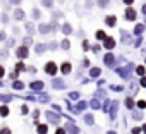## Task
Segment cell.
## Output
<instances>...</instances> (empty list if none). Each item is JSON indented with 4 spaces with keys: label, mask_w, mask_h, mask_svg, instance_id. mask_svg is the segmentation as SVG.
I'll return each instance as SVG.
<instances>
[{
    "label": "cell",
    "mask_w": 146,
    "mask_h": 134,
    "mask_svg": "<svg viewBox=\"0 0 146 134\" xmlns=\"http://www.w3.org/2000/svg\"><path fill=\"white\" fill-rule=\"evenodd\" d=\"M0 134H11V129H7V127H5V129L0 131Z\"/></svg>",
    "instance_id": "cell-27"
},
{
    "label": "cell",
    "mask_w": 146,
    "mask_h": 134,
    "mask_svg": "<svg viewBox=\"0 0 146 134\" xmlns=\"http://www.w3.org/2000/svg\"><path fill=\"white\" fill-rule=\"evenodd\" d=\"M84 120H86L88 124H93V117H91V115H86V117H84Z\"/></svg>",
    "instance_id": "cell-24"
},
{
    "label": "cell",
    "mask_w": 146,
    "mask_h": 134,
    "mask_svg": "<svg viewBox=\"0 0 146 134\" xmlns=\"http://www.w3.org/2000/svg\"><path fill=\"white\" fill-rule=\"evenodd\" d=\"M67 129H69L70 132H74V134L78 132V127H74V125H67Z\"/></svg>",
    "instance_id": "cell-21"
},
{
    "label": "cell",
    "mask_w": 146,
    "mask_h": 134,
    "mask_svg": "<svg viewBox=\"0 0 146 134\" xmlns=\"http://www.w3.org/2000/svg\"><path fill=\"white\" fill-rule=\"evenodd\" d=\"M137 107L144 110V108H146V101H143V100H141V101H137Z\"/></svg>",
    "instance_id": "cell-20"
},
{
    "label": "cell",
    "mask_w": 146,
    "mask_h": 134,
    "mask_svg": "<svg viewBox=\"0 0 146 134\" xmlns=\"http://www.w3.org/2000/svg\"><path fill=\"white\" fill-rule=\"evenodd\" d=\"M96 38H98L100 41H105V40H107L108 36H107V34H105L103 31H96Z\"/></svg>",
    "instance_id": "cell-8"
},
{
    "label": "cell",
    "mask_w": 146,
    "mask_h": 134,
    "mask_svg": "<svg viewBox=\"0 0 146 134\" xmlns=\"http://www.w3.org/2000/svg\"><path fill=\"white\" fill-rule=\"evenodd\" d=\"M69 46H70V43H69L67 40H64V41H62V48H69Z\"/></svg>",
    "instance_id": "cell-23"
},
{
    "label": "cell",
    "mask_w": 146,
    "mask_h": 134,
    "mask_svg": "<svg viewBox=\"0 0 146 134\" xmlns=\"http://www.w3.org/2000/svg\"><path fill=\"white\" fill-rule=\"evenodd\" d=\"M136 72H137L139 76H144V72H146V69H144V67H143V65H139V67H137V69H136Z\"/></svg>",
    "instance_id": "cell-13"
},
{
    "label": "cell",
    "mask_w": 146,
    "mask_h": 134,
    "mask_svg": "<svg viewBox=\"0 0 146 134\" xmlns=\"http://www.w3.org/2000/svg\"><path fill=\"white\" fill-rule=\"evenodd\" d=\"M12 2H14V4H17V2H19V0H12Z\"/></svg>",
    "instance_id": "cell-38"
},
{
    "label": "cell",
    "mask_w": 146,
    "mask_h": 134,
    "mask_svg": "<svg viewBox=\"0 0 146 134\" xmlns=\"http://www.w3.org/2000/svg\"><path fill=\"white\" fill-rule=\"evenodd\" d=\"M100 72H102V71L98 69V67H95V69H91V71H90V74H91L93 78H96V76H100Z\"/></svg>",
    "instance_id": "cell-11"
},
{
    "label": "cell",
    "mask_w": 146,
    "mask_h": 134,
    "mask_svg": "<svg viewBox=\"0 0 146 134\" xmlns=\"http://www.w3.org/2000/svg\"><path fill=\"white\" fill-rule=\"evenodd\" d=\"M46 132H48V125H46V124L38 125V134H46Z\"/></svg>",
    "instance_id": "cell-7"
},
{
    "label": "cell",
    "mask_w": 146,
    "mask_h": 134,
    "mask_svg": "<svg viewBox=\"0 0 146 134\" xmlns=\"http://www.w3.org/2000/svg\"><path fill=\"white\" fill-rule=\"evenodd\" d=\"M16 53H17L19 58H26V57H28V46H19Z\"/></svg>",
    "instance_id": "cell-2"
},
{
    "label": "cell",
    "mask_w": 146,
    "mask_h": 134,
    "mask_svg": "<svg viewBox=\"0 0 146 134\" xmlns=\"http://www.w3.org/2000/svg\"><path fill=\"white\" fill-rule=\"evenodd\" d=\"M115 23H117V19H115V16H108V17H107V24H108V26H113Z\"/></svg>",
    "instance_id": "cell-10"
},
{
    "label": "cell",
    "mask_w": 146,
    "mask_h": 134,
    "mask_svg": "<svg viewBox=\"0 0 146 134\" xmlns=\"http://www.w3.org/2000/svg\"><path fill=\"white\" fill-rule=\"evenodd\" d=\"M141 86H144V88H146V78H144V76L141 78Z\"/></svg>",
    "instance_id": "cell-29"
},
{
    "label": "cell",
    "mask_w": 146,
    "mask_h": 134,
    "mask_svg": "<svg viewBox=\"0 0 146 134\" xmlns=\"http://www.w3.org/2000/svg\"><path fill=\"white\" fill-rule=\"evenodd\" d=\"M40 31H41V33H46V31H48V26H46V24H41Z\"/></svg>",
    "instance_id": "cell-22"
},
{
    "label": "cell",
    "mask_w": 146,
    "mask_h": 134,
    "mask_svg": "<svg viewBox=\"0 0 146 134\" xmlns=\"http://www.w3.org/2000/svg\"><path fill=\"white\" fill-rule=\"evenodd\" d=\"M60 71H62L64 74H69V72H70V64H69V62H64L62 67H60Z\"/></svg>",
    "instance_id": "cell-6"
},
{
    "label": "cell",
    "mask_w": 146,
    "mask_h": 134,
    "mask_svg": "<svg viewBox=\"0 0 146 134\" xmlns=\"http://www.w3.org/2000/svg\"><path fill=\"white\" fill-rule=\"evenodd\" d=\"M36 50H38V52H43V50H45V46H43V45H38V46H36Z\"/></svg>",
    "instance_id": "cell-31"
},
{
    "label": "cell",
    "mask_w": 146,
    "mask_h": 134,
    "mask_svg": "<svg viewBox=\"0 0 146 134\" xmlns=\"http://www.w3.org/2000/svg\"><path fill=\"white\" fill-rule=\"evenodd\" d=\"M45 71H46V74L53 76V74L57 72V65H55V62H48V64L45 65Z\"/></svg>",
    "instance_id": "cell-1"
},
{
    "label": "cell",
    "mask_w": 146,
    "mask_h": 134,
    "mask_svg": "<svg viewBox=\"0 0 146 134\" xmlns=\"http://www.w3.org/2000/svg\"><path fill=\"white\" fill-rule=\"evenodd\" d=\"M23 17H24L23 11H21V9H17V11H16V19H23Z\"/></svg>",
    "instance_id": "cell-15"
},
{
    "label": "cell",
    "mask_w": 146,
    "mask_h": 134,
    "mask_svg": "<svg viewBox=\"0 0 146 134\" xmlns=\"http://www.w3.org/2000/svg\"><path fill=\"white\" fill-rule=\"evenodd\" d=\"M14 88H16V90H19V88H23V83H19V81H16V83H14Z\"/></svg>",
    "instance_id": "cell-25"
},
{
    "label": "cell",
    "mask_w": 146,
    "mask_h": 134,
    "mask_svg": "<svg viewBox=\"0 0 146 134\" xmlns=\"http://www.w3.org/2000/svg\"><path fill=\"white\" fill-rule=\"evenodd\" d=\"M143 132H146V124H144V125H143Z\"/></svg>",
    "instance_id": "cell-37"
},
{
    "label": "cell",
    "mask_w": 146,
    "mask_h": 134,
    "mask_svg": "<svg viewBox=\"0 0 146 134\" xmlns=\"http://www.w3.org/2000/svg\"><path fill=\"white\" fill-rule=\"evenodd\" d=\"M98 5L100 7H107L108 5V0H98Z\"/></svg>",
    "instance_id": "cell-18"
},
{
    "label": "cell",
    "mask_w": 146,
    "mask_h": 134,
    "mask_svg": "<svg viewBox=\"0 0 146 134\" xmlns=\"http://www.w3.org/2000/svg\"><path fill=\"white\" fill-rule=\"evenodd\" d=\"M143 29H144V26H143V24H137V28L134 29V33H136V34H139V33H143Z\"/></svg>",
    "instance_id": "cell-16"
},
{
    "label": "cell",
    "mask_w": 146,
    "mask_h": 134,
    "mask_svg": "<svg viewBox=\"0 0 146 134\" xmlns=\"http://www.w3.org/2000/svg\"><path fill=\"white\" fill-rule=\"evenodd\" d=\"M124 2H125V4H127V5H131V4H132V2H134V0H124Z\"/></svg>",
    "instance_id": "cell-35"
},
{
    "label": "cell",
    "mask_w": 146,
    "mask_h": 134,
    "mask_svg": "<svg viewBox=\"0 0 146 134\" xmlns=\"http://www.w3.org/2000/svg\"><path fill=\"white\" fill-rule=\"evenodd\" d=\"M4 74H5V69H4V67H2V65H0V78H2Z\"/></svg>",
    "instance_id": "cell-30"
},
{
    "label": "cell",
    "mask_w": 146,
    "mask_h": 134,
    "mask_svg": "<svg viewBox=\"0 0 146 134\" xmlns=\"http://www.w3.org/2000/svg\"><path fill=\"white\" fill-rule=\"evenodd\" d=\"M16 69H17V71H23V69H24V65H23V62H19V64L16 65Z\"/></svg>",
    "instance_id": "cell-26"
},
{
    "label": "cell",
    "mask_w": 146,
    "mask_h": 134,
    "mask_svg": "<svg viewBox=\"0 0 146 134\" xmlns=\"http://www.w3.org/2000/svg\"><path fill=\"white\" fill-rule=\"evenodd\" d=\"M103 45H105V48H108V50H112V48L115 46V40H113V38H107V40L103 41Z\"/></svg>",
    "instance_id": "cell-4"
},
{
    "label": "cell",
    "mask_w": 146,
    "mask_h": 134,
    "mask_svg": "<svg viewBox=\"0 0 146 134\" xmlns=\"http://www.w3.org/2000/svg\"><path fill=\"white\" fill-rule=\"evenodd\" d=\"M43 5H46V7H50V5H52V0H43Z\"/></svg>",
    "instance_id": "cell-28"
},
{
    "label": "cell",
    "mask_w": 146,
    "mask_h": 134,
    "mask_svg": "<svg viewBox=\"0 0 146 134\" xmlns=\"http://www.w3.org/2000/svg\"><path fill=\"white\" fill-rule=\"evenodd\" d=\"M139 131H141V129H139V127H136V129H132V134H139Z\"/></svg>",
    "instance_id": "cell-34"
},
{
    "label": "cell",
    "mask_w": 146,
    "mask_h": 134,
    "mask_svg": "<svg viewBox=\"0 0 146 134\" xmlns=\"http://www.w3.org/2000/svg\"><path fill=\"white\" fill-rule=\"evenodd\" d=\"M55 134H65V129H57V132Z\"/></svg>",
    "instance_id": "cell-32"
},
{
    "label": "cell",
    "mask_w": 146,
    "mask_h": 134,
    "mask_svg": "<svg viewBox=\"0 0 146 134\" xmlns=\"http://www.w3.org/2000/svg\"><path fill=\"white\" fill-rule=\"evenodd\" d=\"M84 108H86V103L83 101V103H79V105H78V108H76V110H78V112H81V110H84Z\"/></svg>",
    "instance_id": "cell-19"
},
{
    "label": "cell",
    "mask_w": 146,
    "mask_h": 134,
    "mask_svg": "<svg viewBox=\"0 0 146 134\" xmlns=\"http://www.w3.org/2000/svg\"><path fill=\"white\" fill-rule=\"evenodd\" d=\"M125 105H127V108H132V107H134V101H132L131 98H127V100H125Z\"/></svg>",
    "instance_id": "cell-17"
},
{
    "label": "cell",
    "mask_w": 146,
    "mask_h": 134,
    "mask_svg": "<svg viewBox=\"0 0 146 134\" xmlns=\"http://www.w3.org/2000/svg\"><path fill=\"white\" fill-rule=\"evenodd\" d=\"M143 14H146V4H143Z\"/></svg>",
    "instance_id": "cell-36"
},
{
    "label": "cell",
    "mask_w": 146,
    "mask_h": 134,
    "mask_svg": "<svg viewBox=\"0 0 146 134\" xmlns=\"http://www.w3.org/2000/svg\"><path fill=\"white\" fill-rule=\"evenodd\" d=\"M125 17H127V19H129V21H134V19H136V11H134V9H131V7H129V9H127V11H125Z\"/></svg>",
    "instance_id": "cell-3"
},
{
    "label": "cell",
    "mask_w": 146,
    "mask_h": 134,
    "mask_svg": "<svg viewBox=\"0 0 146 134\" xmlns=\"http://www.w3.org/2000/svg\"><path fill=\"white\" fill-rule=\"evenodd\" d=\"M62 29H64V33H65V34H69V33H72V28H70L69 24H64V28H62Z\"/></svg>",
    "instance_id": "cell-14"
},
{
    "label": "cell",
    "mask_w": 146,
    "mask_h": 134,
    "mask_svg": "<svg viewBox=\"0 0 146 134\" xmlns=\"http://www.w3.org/2000/svg\"><path fill=\"white\" fill-rule=\"evenodd\" d=\"M33 17H40V12L38 11H33Z\"/></svg>",
    "instance_id": "cell-33"
},
{
    "label": "cell",
    "mask_w": 146,
    "mask_h": 134,
    "mask_svg": "<svg viewBox=\"0 0 146 134\" xmlns=\"http://www.w3.org/2000/svg\"><path fill=\"white\" fill-rule=\"evenodd\" d=\"M0 115H2V117L9 115V108H7V105H2V107H0Z\"/></svg>",
    "instance_id": "cell-9"
},
{
    "label": "cell",
    "mask_w": 146,
    "mask_h": 134,
    "mask_svg": "<svg viewBox=\"0 0 146 134\" xmlns=\"http://www.w3.org/2000/svg\"><path fill=\"white\" fill-rule=\"evenodd\" d=\"M31 88L33 90H41L43 88V83H31Z\"/></svg>",
    "instance_id": "cell-12"
},
{
    "label": "cell",
    "mask_w": 146,
    "mask_h": 134,
    "mask_svg": "<svg viewBox=\"0 0 146 134\" xmlns=\"http://www.w3.org/2000/svg\"><path fill=\"white\" fill-rule=\"evenodd\" d=\"M113 62H115V57H113L112 53H107V55H105V64H107V65H113Z\"/></svg>",
    "instance_id": "cell-5"
}]
</instances>
